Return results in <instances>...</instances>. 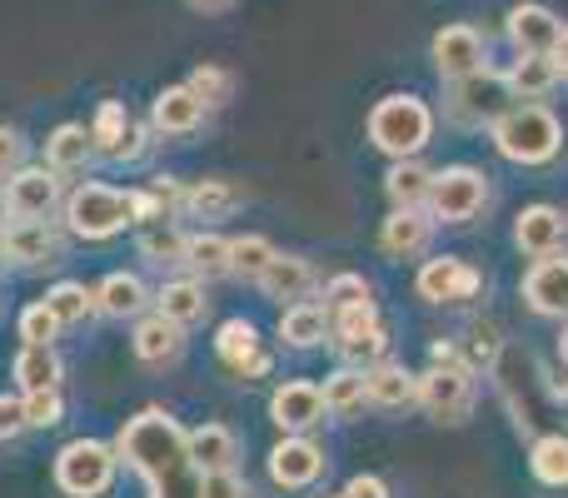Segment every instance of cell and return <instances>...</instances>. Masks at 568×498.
<instances>
[{
  "mask_svg": "<svg viewBox=\"0 0 568 498\" xmlns=\"http://www.w3.org/2000/svg\"><path fill=\"white\" fill-rule=\"evenodd\" d=\"M115 454L125 469L140 474L150 498H200L205 469L190 454V429H180V419L160 404L125 419V429L115 434Z\"/></svg>",
  "mask_w": 568,
  "mask_h": 498,
  "instance_id": "6da1fadb",
  "label": "cell"
},
{
  "mask_svg": "<svg viewBox=\"0 0 568 498\" xmlns=\"http://www.w3.org/2000/svg\"><path fill=\"white\" fill-rule=\"evenodd\" d=\"M489 140L509 165L539 170V165H554V160H559L564 125L544 100H514V105L489 125Z\"/></svg>",
  "mask_w": 568,
  "mask_h": 498,
  "instance_id": "7a4b0ae2",
  "label": "cell"
},
{
  "mask_svg": "<svg viewBox=\"0 0 568 498\" xmlns=\"http://www.w3.org/2000/svg\"><path fill=\"white\" fill-rule=\"evenodd\" d=\"M60 220L75 240H115L120 230L135 225V190H120V185H105V180H80L75 190L65 195L60 205Z\"/></svg>",
  "mask_w": 568,
  "mask_h": 498,
  "instance_id": "3957f363",
  "label": "cell"
},
{
  "mask_svg": "<svg viewBox=\"0 0 568 498\" xmlns=\"http://www.w3.org/2000/svg\"><path fill=\"white\" fill-rule=\"evenodd\" d=\"M434 140V110L424 105L419 95L399 90V95L374 100L369 110V145L389 160H409L419 155L424 145Z\"/></svg>",
  "mask_w": 568,
  "mask_h": 498,
  "instance_id": "277c9868",
  "label": "cell"
},
{
  "mask_svg": "<svg viewBox=\"0 0 568 498\" xmlns=\"http://www.w3.org/2000/svg\"><path fill=\"white\" fill-rule=\"evenodd\" d=\"M514 105V90L504 80V70H474V75L444 80V120L454 130H484Z\"/></svg>",
  "mask_w": 568,
  "mask_h": 498,
  "instance_id": "5b68a950",
  "label": "cell"
},
{
  "mask_svg": "<svg viewBox=\"0 0 568 498\" xmlns=\"http://www.w3.org/2000/svg\"><path fill=\"white\" fill-rule=\"evenodd\" d=\"M50 474H55V489L65 498H105L120 474V454H115V444L70 439L55 454V469Z\"/></svg>",
  "mask_w": 568,
  "mask_h": 498,
  "instance_id": "8992f818",
  "label": "cell"
},
{
  "mask_svg": "<svg viewBox=\"0 0 568 498\" xmlns=\"http://www.w3.org/2000/svg\"><path fill=\"white\" fill-rule=\"evenodd\" d=\"M489 205V175L474 165H444L434 170L429 185V215L439 225H469V220L484 215Z\"/></svg>",
  "mask_w": 568,
  "mask_h": 498,
  "instance_id": "52a82bcc",
  "label": "cell"
},
{
  "mask_svg": "<svg viewBox=\"0 0 568 498\" xmlns=\"http://www.w3.org/2000/svg\"><path fill=\"white\" fill-rule=\"evenodd\" d=\"M329 344L344 364H379L389 354V329H384L379 309L374 304H354V309H334L329 314Z\"/></svg>",
  "mask_w": 568,
  "mask_h": 498,
  "instance_id": "ba28073f",
  "label": "cell"
},
{
  "mask_svg": "<svg viewBox=\"0 0 568 498\" xmlns=\"http://www.w3.org/2000/svg\"><path fill=\"white\" fill-rule=\"evenodd\" d=\"M419 409L434 424H464L474 414V369L469 364H429L419 374Z\"/></svg>",
  "mask_w": 568,
  "mask_h": 498,
  "instance_id": "9c48e42d",
  "label": "cell"
},
{
  "mask_svg": "<svg viewBox=\"0 0 568 498\" xmlns=\"http://www.w3.org/2000/svg\"><path fill=\"white\" fill-rule=\"evenodd\" d=\"M324 469H329V454H324V444H314L310 434H284L275 449H270V479H275V489H284V494L314 489V484L324 479Z\"/></svg>",
  "mask_w": 568,
  "mask_h": 498,
  "instance_id": "30bf717a",
  "label": "cell"
},
{
  "mask_svg": "<svg viewBox=\"0 0 568 498\" xmlns=\"http://www.w3.org/2000/svg\"><path fill=\"white\" fill-rule=\"evenodd\" d=\"M6 200L10 220H55V210L65 205V185L50 165H20L16 175H6Z\"/></svg>",
  "mask_w": 568,
  "mask_h": 498,
  "instance_id": "8fae6325",
  "label": "cell"
},
{
  "mask_svg": "<svg viewBox=\"0 0 568 498\" xmlns=\"http://www.w3.org/2000/svg\"><path fill=\"white\" fill-rule=\"evenodd\" d=\"M414 289H419L424 304H469L484 289V274L469 260H459V254H439V260L419 264Z\"/></svg>",
  "mask_w": 568,
  "mask_h": 498,
  "instance_id": "7c38bea8",
  "label": "cell"
},
{
  "mask_svg": "<svg viewBox=\"0 0 568 498\" xmlns=\"http://www.w3.org/2000/svg\"><path fill=\"white\" fill-rule=\"evenodd\" d=\"M524 304H529L539 319H568V254H544L529 264L524 274Z\"/></svg>",
  "mask_w": 568,
  "mask_h": 498,
  "instance_id": "4fadbf2b",
  "label": "cell"
},
{
  "mask_svg": "<svg viewBox=\"0 0 568 498\" xmlns=\"http://www.w3.org/2000/svg\"><path fill=\"white\" fill-rule=\"evenodd\" d=\"M6 260L20 270H45L65 260V240L50 220H10L6 225Z\"/></svg>",
  "mask_w": 568,
  "mask_h": 498,
  "instance_id": "5bb4252c",
  "label": "cell"
},
{
  "mask_svg": "<svg viewBox=\"0 0 568 498\" xmlns=\"http://www.w3.org/2000/svg\"><path fill=\"white\" fill-rule=\"evenodd\" d=\"M429 55H434L439 80H459V75H474V70L489 65V40L474 26H444L439 35H434Z\"/></svg>",
  "mask_w": 568,
  "mask_h": 498,
  "instance_id": "9a60e30c",
  "label": "cell"
},
{
  "mask_svg": "<svg viewBox=\"0 0 568 498\" xmlns=\"http://www.w3.org/2000/svg\"><path fill=\"white\" fill-rule=\"evenodd\" d=\"M270 419L280 434H310L314 424H324V389L314 379H284L270 394Z\"/></svg>",
  "mask_w": 568,
  "mask_h": 498,
  "instance_id": "2e32d148",
  "label": "cell"
},
{
  "mask_svg": "<svg viewBox=\"0 0 568 498\" xmlns=\"http://www.w3.org/2000/svg\"><path fill=\"white\" fill-rule=\"evenodd\" d=\"M434 230H439V220L429 215V205L389 210V220H384V230H379V250L389 254V260H419V254L434 245Z\"/></svg>",
  "mask_w": 568,
  "mask_h": 498,
  "instance_id": "e0dca14e",
  "label": "cell"
},
{
  "mask_svg": "<svg viewBox=\"0 0 568 498\" xmlns=\"http://www.w3.org/2000/svg\"><path fill=\"white\" fill-rule=\"evenodd\" d=\"M130 349H135V359L145 364V369H170V364L185 354V329H180L175 319H165V314H140L135 319V334H130Z\"/></svg>",
  "mask_w": 568,
  "mask_h": 498,
  "instance_id": "ac0fdd59",
  "label": "cell"
},
{
  "mask_svg": "<svg viewBox=\"0 0 568 498\" xmlns=\"http://www.w3.org/2000/svg\"><path fill=\"white\" fill-rule=\"evenodd\" d=\"M504 30H509V40H514V50H519V55H554L564 20L554 16L549 6H534V0H524V6L509 10Z\"/></svg>",
  "mask_w": 568,
  "mask_h": 498,
  "instance_id": "d6986e66",
  "label": "cell"
},
{
  "mask_svg": "<svg viewBox=\"0 0 568 498\" xmlns=\"http://www.w3.org/2000/svg\"><path fill=\"white\" fill-rule=\"evenodd\" d=\"M364 394H369V409H384V414H404L419 404V374H409L404 364L394 359H379L364 369Z\"/></svg>",
  "mask_w": 568,
  "mask_h": 498,
  "instance_id": "ffe728a7",
  "label": "cell"
},
{
  "mask_svg": "<svg viewBox=\"0 0 568 498\" xmlns=\"http://www.w3.org/2000/svg\"><path fill=\"white\" fill-rule=\"evenodd\" d=\"M514 245H519L529 260H544V254H559L568 245V215L554 205H529L514 220Z\"/></svg>",
  "mask_w": 568,
  "mask_h": 498,
  "instance_id": "44dd1931",
  "label": "cell"
},
{
  "mask_svg": "<svg viewBox=\"0 0 568 498\" xmlns=\"http://www.w3.org/2000/svg\"><path fill=\"white\" fill-rule=\"evenodd\" d=\"M210 105L195 95L190 85H170L155 95V105H150V130L155 135H195L200 125H205Z\"/></svg>",
  "mask_w": 568,
  "mask_h": 498,
  "instance_id": "7402d4cb",
  "label": "cell"
},
{
  "mask_svg": "<svg viewBox=\"0 0 568 498\" xmlns=\"http://www.w3.org/2000/svg\"><path fill=\"white\" fill-rule=\"evenodd\" d=\"M150 304H155V294L145 289L135 270H110L95 284V314H105V319H140Z\"/></svg>",
  "mask_w": 568,
  "mask_h": 498,
  "instance_id": "603a6c76",
  "label": "cell"
},
{
  "mask_svg": "<svg viewBox=\"0 0 568 498\" xmlns=\"http://www.w3.org/2000/svg\"><path fill=\"white\" fill-rule=\"evenodd\" d=\"M155 309L165 314V319H175L180 329H190V324H205V314H210V289H205V280H195V274L165 280V284L155 289Z\"/></svg>",
  "mask_w": 568,
  "mask_h": 498,
  "instance_id": "cb8c5ba5",
  "label": "cell"
},
{
  "mask_svg": "<svg viewBox=\"0 0 568 498\" xmlns=\"http://www.w3.org/2000/svg\"><path fill=\"white\" fill-rule=\"evenodd\" d=\"M280 339L290 344V349H320V344H329V309H324L320 299H294V304H284V314H280Z\"/></svg>",
  "mask_w": 568,
  "mask_h": 498,
  "instance_id": "d4e9b609",
  "label": "cell"
},
{
  "mask_svg": "<svg viewBox=\"0 0 568 498\" xmlns=\"http://www.w3.org/2000/svg\"><path fill=\"white\" fill-rule=\"evenodd\" d=\"M245 190L235 185V180H195V185L185 190V210L180 215L190 220H230L245 210Z\"/></svg>",
  "mask_w": 568,
  "mask_h": 498,
  "instance_id": "484cf974",
  "label": "cell"
},
{
  "mask_svg": "<svg viewBox=\"0 0 568 498\" xmlns=\"http://www.w3.org/2000/svg\"><path fill=\"white\" fill-rule=\"evenodd\" d=\"M100 150H95V140H90V125H55L50 130V140H45V165L55 170V175H80V170L95 160Z\"/></svg>",
  "mask_w": 568,
  "mask_h": 498,
  "instance_id": "4316f807",
  "label": "cell"
},
{
  "mask_svg": "<svg viewBox=\"0 0 568 498\" xmlns=\"http://www.w3.org/2000/svg\"><path fill=\"white\" fill-rule=\"evenodd\" d=\"M429 185H434V170L424 165L419 155L409 160H394L389 175H384V195H389V210H414V205H429Z\"/></svg>",
  "mask_w": 568,
  "mask_h": 498,
  "instance_id": "83f0119b",
  "label": "cell"
},
{
  "mask_svg": "<svg viewBox=\"0 0 568 498\" xmlns=\"http://www.w3.org/2000/svg\"><path fill=\"white\" fill-rule=\"evenodd\" d=\"M504 80H509L514 100H544V95L559 90L564 70H559V60L554 55H519L509 70H504Z\"/></svg>",
  "mask_w": 568,
  "mask_h": 498,
  "instance_id": "f1b7e54d",
  "label": "cell"
},
{
  "mask_svg": "<svg viewBox=\"0 0 568 498\" xmlns=\"http://www.w3.org/2000/svg\"><path fill=\"white\" fill-rule=\"evenodd\" d=\"M180 270L195 274V280H225L230 274V240L215 235V230H200V235H185V254H180Z\"/></svg>",
  "mask_w": 568,
  "mask_h": 498,
  "instance_id": "f546056e",
  "label": "cell"
},
{
  "mask_svg": "<svg viewBox=\"0 0 568 498\" xmlns=\"http://www.w3.org/2000/svg\"><path fill=\"white\" fill-rule=\"evenodd\" d=\"M260 289L270 294V299H310L314 289V264L300 260V254H275L270 260V270L260 274Z\"/></svg>",
  "mask_w": 568,
  "mask_h": 498,
  "instance_id": "4dcf8cb0",
  "label": "cell"
},
{
  "mask_svg": "<svg viewBox=\"0 0 568 498\" xmlns=\"http://www.w3.org/2000/svg\"><path fill=\"white\" fill-rule=\"evenodd\" d=\"M10 374H16L20 394H36V389H60V374L65 369H60L55 344H20Z\"/></svg>",
  "mask_w": 568,
  "mask_h": 498,
  "instance_id": "1f68e13d",
  "label": "cell"
},
{
  "mask_svg": "<svg viewBox=\"0 0 568 498\" xmlns=\"http://www.w3.org/2000/svg\"><path fill=\"white\" fill-rule=\"evenodd\" d=\"M320 389H324V414H329V419H354V414L369 409V394H364V369H359V364H339V369H334Z\"/></svg>",
  "mask_w": 568,
  "mask_h": 498,
  "instance_id": "d6a6232c",
  "label": "cell"
},
{
  "mask_svg": "<svg viewBox=\"0 0 568 498\" xmlns=\"http://www.w3.org/2000/svg\"><path fill=\"white\" fill-rule=\"evenodd\" d=\"M529 474L554 494L568 489V434H539L529 444Z\"/></svg>",
  "mask_w": 568,
  "mask_h": 498,
  "instance_id": "836d02e7",
  "label": "cell"
},
{
  "mask_svg": "<svg viewBox=\"0 0 568 498\" xmlns=\"http://www.w3.org/2000/svg\"><path fill=\"white\" fill-rule=\"evenodd\" d=\"M190 454H195L200 469H235L240 439L225 424H200V429H190Z\"/></svg>",
  "mask_w": 568,
  "mask_h": 498,
  "instance_id": "e575fe53",
  "label": "cell"
},
{
  "mask_svg": "<svg viewBox=\"0 0 568 498\" xmlns=\"http://www.w3.org/2000/svg\"><path fill=\"white\" fill-rule=\"evenodd\" d=\"M135 245H140V260H150V264H180V254H185V230L175 225V215L145 220Z\"/></svg>",
  "mask_w": 568,
  "mask_h": 498,
  "instance_id": "d590c367",
  "label": "cell"
},
{
  "mask_svg": "<svg viewBox=\"0 0 568 498\" xmlns=\"http://www.w3.org/2000/svg\"><path fill=\"white\" fill-rule=\"evenodd\" d=\"M260 349H265V344H260L255 319H225V324L215 329V354H220V364H225V369L240 374Z\"/></svg>",
  "mask_w": 568,
  "mask_h": 498,
  "instance_id": "8d00e7d4",
  "label": "cell"
},
{
  "mask_svg": "<svg viewBox=\"0 0 568 498\" xmlns=\"http://www.w3.org/2000/svg\"><path fill=\"white\" fill-rule=\"evenodd\" d=\"M45 304H50V314L60 319V329H70V324H85L90 314H95V289L80 284V280H60V284H50L45 289Z\"/></svg>",
  "mask_w": 568,
  "mask_h": 498,
  "instance_id": "74e56055",
  "label": "cell"
},
{
  "mask_svg": "<svg viewBox=\"0 0 568 498\" xmlns=\"http://www.w3.org/2000/svg\"><path fill=\"white\" fill-rule=\"evenodd\" d=\"M459 354H464V364H469L474 374H494V369H499V359H504L499 324H469V329H464V339H459Z\"/></svg>",
  "mask_w": 568,
  "mask_h": 498,
  "instance_id": "f35d334b",
  "label": "cell"
},
{
  "mask_svg": "<svg viewBox=\"0 0 568 498\" xmlns=\"http://www.w3.org/2000/svg\"><path fill=\"white\" fill-rule=\"evenodd\" d=\"M135 130V115L125 110V100H100V110H95V120H90V140H95V150L100 155H115L120 150V140Z\"/></svg>",
  "mask_w": 568,
  "mask_h": 498,
  "instance_id": "ab89813d",
  "label": "cell"
},
{
  "mask_svg": "<svg viewBox=\"0 0 568 498\" xmlns=\"http://www.w3.org/2000/svg\"><path fill=\"white\" fill-rule=\"evenodd\" d=\"M275 240H265V235H240V240H230V274H240V280H250V284H260V274L270 270V260H275Z\"/></svg>",
  "mask_w": 568,
  "mask_h": 498,
  "instance_id": "60d3db41",
  "label": "cell"
},
{
  "mask_svg": "<svg viewBox=\"0 0 568 498\" xmlns=\"http://www.w3.org/2000/svg\"><path fill=\"white\" fill-rule=\"evenodd\" d=\"M354 304H374V284L354 270L334 274V280L324 284V309L334 314V309H354Z\"/></svg>",
  "mask_w": 568,
  "mask_h": 498,
  "instance_id": "b9f144b4",
  "label": "cell"
},
{
  "mask_svg": "<svg viewBox=\"0 0 568 498\" xmlns=\"http://www.w3.org/2000/svg\"><path fill=\"white\" fill-rule=\"evenodd\" d=\"M20 339H26V344H55L60 339V319L50 314L45 299H36V304H26V309H20Z\"/></svg>",
  "mask_w": 568,
  "mask_h": 498,
  "instance_id": "7bdbcfd3",
  "label": "cell"
},
{
  "mask_svg": "<svg viewBox=\"0 0 568 498\" xmlns=\"http://www.w3.org/2000/svg\"><path fill=\"white\" fill-rule=\"evenodd\" d=\"M20 404H26V424H30V429H55L60 414H65V399H60V389L20 394Z\"/></svg>",
  "mask_w": 568,
  "mask_h": 498,
  "instance_id": "ee69618b",
  "label": "cell"
},
{
  "mask_svg": "<svg viewBox=\"0 0 568 498\" xmlns=\"http://www.w3.org/2000/svg\"><path fill=\"white\" fill-rule=\"evenodd\" d=\"M185 85L195 90V95L205 100L210 110H215V105H225V100H230V90H235V80H230V70H220V65H200L195 75L185 80Z\"/></svg>",
  "mask_w": 568,
  "mask_h": 498,
  "instance_id": "f6af8a7d",
  "label": "cell"
},
{
  "mask_svg": "<svg viewBox=\"0 0 568 498\" xmlns=\"http://www.w3.org/2000/svg\"><path fill=\"white\" fill-rule=\"evenodd\" d=\"M200 498H255V494H250V484L240 479L235 469H205V479H200Z\"/></svg>",
  "mask_w": 568,
  "mask_h": 498,
  "instance_id": "bcb514c9",
  "label": "cell"
},
{
  "mask_svg": "<svg viewBox=\"0 0 568 498\" xmlns=\"http://www.w3.org/2000/svg\"><path fill=\"white\" fill-rule=\"evenodd\" d=\"M30 424H26V404H20V394H0V444L20 439Z\"/></svg>",
  "mask_w": 568,
  "mask_h": 498,
  "instance_id": "7dc6e473",
  "label": "cell"
},
{
  "mask_svg": "<svg viewBox=\"0 0 568 498\" xmlns=\"http://www.w3.org/2000/svg\"><path fill=\"white\" fill-rule=\"evenodd\" d=\"M20 165H26V140H20L16 125H0V180L16 175Z\"/></svg>",
  "mask_w": 568,
  "mask_h": 498,
  "instance_id": "c3c4849f",
  "label": "cell"
},
{
  "mask_svg": "<svg viewBox=\"0 0 568 498\" xmlns=\"http://www.w3.org/2000/svg\"><path fill=\"white\" fill-rule=\"evenodd\" d=\"M145 190L160 200V210H165V215H180V210H185V185H175V175H155Z\"/></svg>",
  "mask_w": 568,
  "mask_h": 498,
  "instance_id": "681fc988",
  "label": "cell"
},
{
  "mask_svg": "<svg viewBox=\"0 0 568 498\" xmlns=\"http://www.w3.org/2000/svg\"><path fill=\"white\" fill-rule=\"evenodd\" d=\"M145 145H150V125H140V120H135V130L120 140V150L110 160H115V165H135V160L145 155Z\"/></svg>",
  "mask_w": 568,
  "mask_h": 498,
  "instance_id": "f907efd6",
  "label": "cell"
},
{
  "mask_svg": "<svg viewBox=\"0 0 568 498\" xmlns=\"http://www.w3.org/2000/svg\"><path fill=\"white\" fill-rule=\"evenodd\" d=\"M344 498H389V484H384L379 474H354V479L344 484Z\"/></svg>",
  "mask_w": 568,
  "mask_h": 498,
  "instance_id": "816d5d0a",
  "label": "cell"
},
{
  "mask_svg": "<svg viewBox=\"0 0 568 498\" xmlns=\"http://www.w3.org/2000/svg\"><path fill=\"white\" fill-rule=\"evenodd\" d=\"M554 60H559V70L568 75V26L559 30V45H554Z\"/></svg>",
  "mask_w": 568,
  "mask_h": 498,
  "instance_id": "f5cc1de1",
  "label": "cell"
},
{
  "mask_svg": "<svg viewBox=\"0 0 568 498\" xmlns=\"http://www.w3.org/2000/svg\"><path fill=\"white\" fill-rule=\"evenodd\" d=\"M195 10H225V6H235V0H190Z\"/></svg>",
  "mask_w": 568,
  "mask_h": 498,
  "instance_id": "db71d44e",
  "label": "cell"
},
{
  "mask_svg": "<svg viewBox=\"0 0 568 498\" xmlns=\"http://www.w3.org/2000/svg\"><path fill=\"white\" fill-rule=\"evenodd\" d=\"M10 225V200H6V185H0V230Z\"/></svg>",
  "mask_w": 568,
  "mask_h": 498,
  "instance_id": "11a10c76",
  "label": "cell"
},
{
  "mask_svg": "<svg viewBox=\"0 0 568 498\" xmlns=\"http://www.w3.org/2000/svg\"><path fill=\"white\" fill-rule=\"evenodd\" d=\"M559 359L568 364V319H564V334H559Z\"/></svg>",
  "mask_w": 568,
  "mask_h": 498,
  "instance_id": "9f6ffc18",
  "label": "cell"
},
{
  "mask_svg": "<svg viewBox=\"0 0 568 498\" xmlns=\"http://www.w3.org/2000/svg\"><path fill=\"white\" fill-rule=\"evenodd\" d=\"M559 409H564V419H568V384L559 389Z\"/></svg>",
  "mask_w": 568,
  "mask_h": 498,
  "instance_id": "6f0895ef",
  "label": "cell"
},
{
  "mask_svg": "<svg viewBox=\"0 0 568 498\" xmlns=\"http://www.w3.org/2000/svg\"><path fill=\"white\" fill-rule=\"evenodd\" d=\"M6 264H10V260H6V230H0V270H6Z\"/></svg>",
  "mask_w": 568,
  "mask_h": 498,
  "instance_id": "680465c9",
  "label": "cell"
},
{
  "mask_svg": "<svg viewBox=\"0 0 568 498\" xmlns=\"http://www.w3.org/2000/svg\"><path fill=\"white\" fill-rule=\"evenodd\" d=\"M324 498H344V494H324Z\"/></svg>",
  "mask_w": 568,
  "mask_h": 498,
  "instance_id": "91938a15",
  "label": "cell"
}]
</instances>
